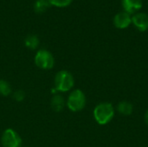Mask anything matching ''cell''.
Wrapping results in <instances>:
<instances>
[{
	"label": "cell",
	"instance_id": "4",
	"mask_svg": "<svg viewBox=\"0 0 148 147\" xmlns=\"http://www.w3.org/2000/svg\"><path fill=\"white\" fill-rule=\"evenodd\" d=\"M35 63L42 69H51L55 65V59L49 51L41 49L35 56Z\"/></svg>",
	"mask_w": 148,
	"mask_h": 147
},
{
	"label": "cell",
	"instance_id": "11",
	"mask_svg": "<svg viewBox=\"0 0 148 147\" xmlns=\"http://www.w3.org/2000/svg\"><path fill=\"white\" fill-rule=\"evenodd\" d=\"M24 44L27 48H29L30 49H35L39 45V39L35 35H29L25 38Z\"/></svg>",
	"mask_w": 148,
	"mask_h": 147
},
{
	"label": "cell",
	"instance_id": "14",
	"mask_svg": "<svg viewBox=\"0 0 148 147\" xmlns=\"http://www.w3.org/2000/svg\"><path fill=\"white\" fill-rule=\"evenodd\" d=\"M48 1L49 4L54 5L56 7H59V8L67 7L72 3V0H48Z\"/></svg>",
	"mask_w": 148,
	"mask_h": 147
},
{
	"label": "cell",
	"instance_id": "9",
	"mask_svg": "<svg viewBox=\"0 0 148 147\" xmlns=\"http://www.w3.org/2000/svg\"><path fill=\"white\" fill-rule=\"evenodd\" d=\"M117 110L121 114L127 116V115L132 114L134 111V107H133V104L128 101H121L118 104Z\"/></svg>",
	"mask_w": 148,
	"mask_h": 147
},
{
	"label": "cell",
	"instance_id": "13",
	"mask_svg": "<svg viewBox=\"0 0 148 147\" xmlns=\"http://www.w3.org/2000/svg\"><path fill=\"white\" fill-rule=\"evenodd\" d=\"M11 93V87L10 83L4 80H0V94L7 96Z\"/></svg>",
	"mask_w": 148,
	"mask_h": 147
},
{
	"label": "cell",
	"instance_id": "10",
	"mask_svg": "<svg viewBox=\"0 0 148 147\" xmlns=\"http://www.w3.org/2000/svg\"><path fill=\"white\" fill-rule=\"evenodd\" d=\"M51 107L55 112H57V113L61 112L64 107L63 98L59 94L55 95L51 100Z\"/></svg>",
	"mask_w": 148,
	"mask_h": 147
},
{
	"label": "cell",
	"instance_id": "2",
	"mask_svg": "<svg viewBox=\"0 0 148 147\" xmlns=\"http://www.w3.org/2000/svg\"><path fill=\"white\" fill-rule=\"evenodd\" d=\"M75 80L71 73L67 70L59 71L55 77V89L59 92H68L74 87Z\"/></svg>",
	"mask_w": 148,
	"mask_h": 147
},
{
	"label": "cell",
	"instance_id": "1",
	"mask_svg": "<svg viewBox=\"0 0 148 147\" xmlns=\"http://www.w3.org/2000/svg\"><path fill=\"white\" fill-rule=\"evenodd\" d=\"M114 116V108L110 102H101L94 109V118L99 125L109 123Z\"/></svg>",
	"mask_w": 148,
	"mask_h": 147
},
{
	"label": "cell",
	"instance_id": "15",
	"mask_svg": "<svg viewBox=\"0 0 148 147\" xmlns=\"http://www.w3.org/2000/svg\"><path fill=\"white\" fill-rule=\"evenodd\" d=\"M25 97V94L23 90H16L13 94V98L16 101H22Z\"/></svg>",
	"mask_w": 148,
	"mask_h": 147
},
{
	"label": "cell",
	"instance_id": "8",
	"mask_svg": "<svg viewBox=\"0 0 148 147\" xmlns=\"http://www.w3.org/2000/svg\"><path fill=\"white\" fill-rule=\"evenodd\" d=\"M122 4L126 12L132 14L142 7V0H122Z\"/></svg>",
	"mask_w": 148,
	"mask_h": 147
},
{
	"label": "cell",
	"instance_id": "7",
	"mask_svg": "<svg viewBox=\"0 0 148 147\" xmlns=\"http://www.w3.org/2000/svg\"><path fill=\"white\" fill-rule=\"evenodd\" d=\"M132 23V17L130 16V14L124 12L118 13L114 18V26L118 29H126Z\"/></svg>",
	"mask_w": 148,
	"mask_h": 147
},
{
	"label": "cell",
	"instance_id": "16",
	"mask_svg": "<svg viewBox=\"0 0 148 147\" xmlns=\"http://www.w3.org/2000/svg\"><path fill=\"white\" fill-rule=\"evenodd\" d=\"M145 120H146V123L148 126V110L146 112V114H145Z\"/></svg>",
	"mask_w": 148,
	"mask_h": 147
},
{
	"label": "cell",
	"instance_id": "6",
	"mask_svg": "<svg viewBox=\"0 0 148 147\" xmlns=\"http://www.w3.org/2000/svg\"><path fill=\"white\" fill-rule=\"evenodd\" d=\"M132 23L140 31H147L148 29V15L145 13H136L132 17Z\"/></svg>",
	"mask_w": 148,
	"mask_h": 147
},
{
	"label": "cell",
	"instance_id": "5",
	"mask_svg": "<svg viewBox=\"0 0 148 147\" xmlns=\"http://www.w3.org/2000/svg\"><path fill=\"white\" fill-rule=\"evenodd\" d=\"M1 143L3 147H21L22 139L16 131L8 128L3 133Z\"/></svg>",
	"mask_w": 148,
	"mask_h": 147
},
{
	"label": "cell",
	"instance_id": "12",
	"mask_svg": "<svg viewBox=\"0 0 148 147\" xmlns=\"http://www.w3.org/2000/svg\"><path fill=\"white\" fill-rule=\"evenodd\" d=\"M49 6L48 0H37L34 4V10L36 13H42L47 10Z\"/></svg>",
	"mask_w": 148,
	"mask_h": 147
},
{
	"label": "cell",
	"instance_id": "3",
	"mask_svg": "<svg viewBox=\"0 0 148 147\" xmlns=\"http://www.w3.org/2000/svg\"><path fill=\"white\" fill-rule=\"evenodd\" d=\"M86 96L84 93L80 89H75L72 91L67 101V106L72 112H79L85 107Z\"/></svg>",
	"mask_w": 148,
	"mask_h": 147
}]
</instances>
